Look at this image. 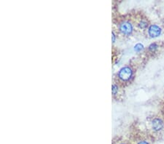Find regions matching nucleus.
<instances>
[{
    "label": "nucleus",
    "instance_id": "423d86ee",
    "mask_svg": "<svg viewBox=\"0 0 164 144\" xmlns=\"http://www.w3.org/2000/svg\"><path fill=\"white\" fill-rule=\"evenodd\" d=\"M143 50H144V46H143V45L140 44V43L136 45L135 47H134V50L136 52H140V51Z\"/></svg>",
    "mask_w": 164,
    "mask_h": 144
},
{
    "label": "nucleus",
    "instance_id": "1a4fd4ad",
    "mask_svg": "<svg viewBox=\"0 0 164 144\" xmlns=\"http://www.w3.org/2000/svg\"><path fill=\"white\" fill-rule=\"evenodd\" d=\"M138 144H149V143L147 142V141H140V142Z\"/></svg>",
    "mask_w": 164,
    "mask_h": 144
},
{
    "label": "nucleus",
    "instance_id": "f03ea898",
    "mask_svg": "<svg viewBox=\"0 0 164 144\" xmlns=\"http://www.w3.org/2000/svg\"><path fill=\"white\" fill-rule=\"evenodd\" d=\"M120 32L125 35H130L133 32V26L128 21H123L119 26Z\"/></svg>",
    "mask_w": 164,
    "mask_h": 144
},
{
    "label": "nucleus",
    "instance_id": "0eeeda50",
    "mask_svg": "<svg viewBox=\"0 0 164 144\" xmlns=\"http://www.w3.org/2000/svg\"><path fill=\"white\" fill-rule=\"evenodd\" d=\"M117 92H118V87L115 84H113L112 85V93H113V95H115Z\"/></svg>",
    "mask_w": 164,
    "mask_h": 144
},
{
    "label": "nucleus",
    "instance_id": "9b49d317",
    "mask_svg": "<svg viewBox=\"0 0 164 144\" xmlns=\"http://www.w3.org/2000/svg\"><path fill=\"white\" fill-rule=\"evenodd\" d=\"M121 144H123V143H121Z\"/></svg>",
    "mask_w": 164,
    "mask_h": 144
},
{
    "label": "nucleus",
    "instance_id": "9d476101",
    "mask_svg": "<svg viewBox=\"0 0 164 144\" xmlns=\"http://www.w3.org/2000/svg\"><path fill=\"white\" fill-rule=\"evenodd\" d=\"M115 35L113 32H112V42H115Z\"/></svg>",
    "mask_w": 164,
    "mask_h": 144
},
{
    "label": "nucleus",
    "instance_id": "7ed1b4c3",
    "mask_svg": "<svg viewBox=\"0 0 164 144\" xmlns=\"http://www.w3.org/2000/svg\"><path fill=\"white\" fill-rule=\"evenodd\" d=\"M161 29L157 25H151L148 29V34L152 38H155L161 35Z\"/></svg>",
    "mask_w": 164,
    "mask_h": 144
},
{
    "label": "nucleus",
    "instance_id": "f257e3e1",
    "mask_svg": "<svg viewBox=\"0 0 164 144\" xmlns=\"http://www.w3.org/2000/svg\"><path fill=\"white\" fill-rule=\"evenodd\" d=\"M132 75H133V71L128 66H126V67L122 68L120 70L119 73H118V77L122 81H128L131 78Z\"/></svg>",
    "mask_w": 164,
    "mask_h": 144
},
{
    "label": "nucleus",
    "instance_id": "6e6552de",
    "mask_svg": "<svg viewBox=\"0 0 164 144\" xmlns=\"http://www.w3.org/2000/svg\"><path fill=\"white\" fill-rule=\"evenodd\" d=\"M157 48H158V46L156 45V44H152L149 47V49L150 50H153L156 49Z\"/></svg>",
    "mask_w": 164,
    "mask_h": 144
},
{
    "label": "nucleus",
    "instance_id": "20e7f679",
    "mask_svg": "<svg viewBox=\"0 0 164 144\" xmlns=\"http://www.w3.org/2000/svg\"><path fill=\"white\" fill-rule=\"evenodd\" d=\"M152 127L155 131L161 130L163 127V122L159 118L154 119L152 121Z\"/></svg>",
    "mask_w": 164,
    "mask_h": 144
},
{
    "label": "nucleus",
    "instance_id": "39448f33",
    "mask_svg": "<svg viewBox=\"0 0 164 144\" xmlns=\"http://www.w3.org/2000/svg\"><path fill=\"white\" fill-rule=\"evenodd\" d=\"M139 27L140 28V29H147V26H148V23H147V22L146 21V20H141V21L138 24Z\"/></svg>",
    "mask_w": 164,
    "mask_h": 144
}]
</instances>
